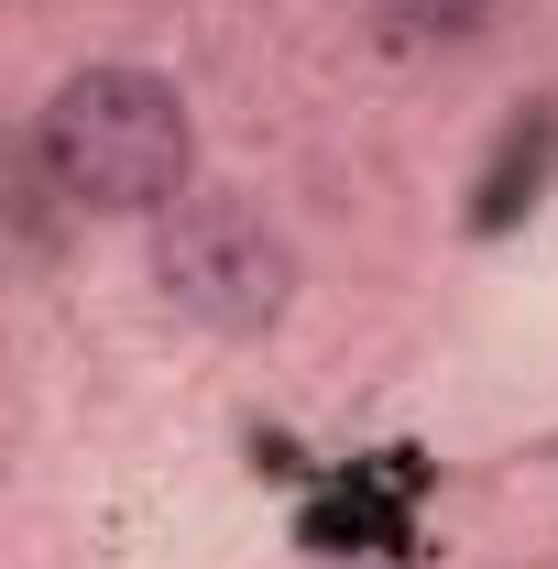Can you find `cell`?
I'll return each instance as SVG.
<instances>
[{
	"instance_id": "obj_1",
	"label": "cell",
	"mask_w": 558,
	"mask_h": 569,
	"mask_svg": "<svg viewBox=\"0 0 558 569\" xmlns=\"http://www.w3.org/2000/svg\"><path fill=\"white\" fill-rule=\"evenodd\" d=\"M33 164L67 209L165 219L198 176V121H187L176 77H153V67H77L33 121Z\"/></svg>"
},
{
	"instance_id": "obj_2",
	"label": "cell",
	"mask_w": 558,
	"mask_h": 569,
	"mask_svg": "<svg viewBox=\"0 0 558 569\" xmlns=\"http://www.w3.org/2000/svg\"><path fill=\"white\" fill-rule=\"evenodd\" d=\"M153 284H165V307H187L198 329L252 340V329H275L285 307H296V241H285L252 198L187 187L176 209L153 219Z\"/></svg>"
}]
</instances>
